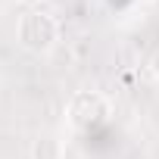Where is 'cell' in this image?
<instances>
[{"label":"cell","mask_w":159,"mask_h":159,"mask_svg":"<svg viewBox=\"0 0 159 159\" xmlns=\"http://www.w3.org/2000/svg\"><path fill=\"white\" fill-rule=\"evenodd\" d=\"M31 159H66V147L56 134H41L31 140Z\"/></svg>","instance_id":"3"},{"label":"cell","mask_w":159,"mask_h":159,"mask_svg":"<svg viewBox=\"0 0 159 159\" xmlns=\"http://www.w3.org/2000/svg\"><path fill=\"white\" fill-rule=\"evenodd\" d=\"M16 38L28 53H50L56 47V41H59V22L47 10H28L19 19Z\"/></svg>","instance_id":"1"},{"label":"cell","mask_w":159,"mask_h":159,"mask_svg":"<svg viewBox=\"0 0 159 159\" xmlns=\"http://www.w3.org/2000/svg\"><path fill=\"white\" fill-rule=\"evenodd\" d=\"M150 72H153V78L159 81V50L153 53V59H150Z\"/></svg>","instance_id":"4"},{"label":"cell","mask_w":159,"mask_h":159,"mask_svg":"<svg viewBox=\"0 0 159 159\" xmlns=\"http://www.w3.org/2000/svg\"><path fill=\"white\" fill-rule=\"evenodd\" d=\"M66 112H69V122H72L75 128L91 131V128H100V125L109 122L112 103H109V97L100 94V91H78V94L69 100V109H66Z\"/></svg>","instance_id":"2"},{"label":"cell","mask_w":159,"mask_h":159,"mask_svg":"<svg viewBox=\"0 0 159 159\" xmlns=\"http://www.w3.org/2000/svg\"><path fill=\"white\" fill-rule=\"evenodd\" d=\"M22 3H28V7H38V3H41V0H22Z\"/></svg>","instance_id":"5"}]
</instances>
